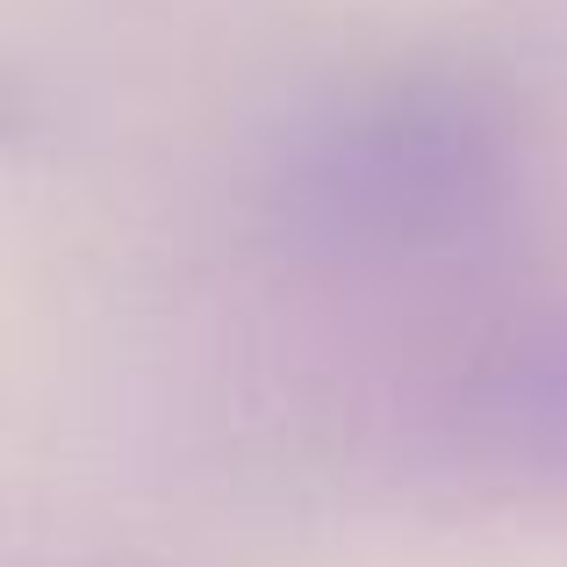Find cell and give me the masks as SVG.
Wrapping results in <instances>:
<instances>
[{"label": "cell", "mask_w": 567, "mask_h": 567, "mask_svg": "<svg viewBox=\"0 0 567 567\" xmlns=\"http://www.w3.org/2000/svg\"><path fill=\"white\" fill-rule=\"evenodd\" d=\"M546 202V123L482 65H388L302 101L245 181L251 245L302 280L488 266Z\"/></svg>", "instance_id": "obj_1"}, {"label": "cell", "mask_w": 567, "mask_h": 567, "mask_svg": "<svg viewBox=\"0 0 567 567\" xmlns=\"http://www.w3.org/2000/svg\"><path fill=\"white\" fill-rule=\"evenodd\" d=\"M360 453L439 511H567V295L410 352L360 410Z\"/></svg>", "instance_id": "obj_2"}]
</instances>
